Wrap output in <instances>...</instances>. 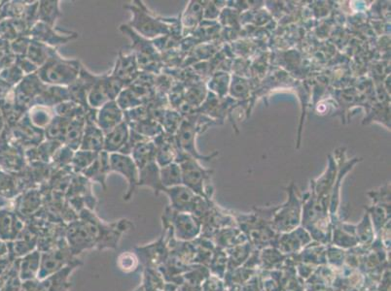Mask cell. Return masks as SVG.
<instances>
[{"label":"cell","instance_id":"cell-1","mask_svg":"<svg viewBox=\"0 0 391 291\" xmlns=\"http://www.w3.org/2000/svg\"><path fill=\"white\" fill-rule=\"evenodd\" d=\"M78 218L86 225L88 232L94 240L95 248L100 250L107 248L116 250L123 235L134 227V223L128 218H122L111 223L104 222L95 214L94 211L89 209L80 211Z\"/></svg>","mask_w":391,"mask_h":291},{"label":"cell","instance_id":"cell-2","mask_svg":"<svg viewBox=\"0 0 391 291\" xmlns=\"http://www.w3.org/2000/svg\"><path fill=\"white\" fill-rule=\"evenodd\" d=\"M125 9L130 12V21L128 26L140 36L148 40H155L172 34V26L174 19L158 16L156 13L148 8L144 1L135 0L130 4L125 5Z\"/></svg>","mask_w":391,"mask_h":291},{"label":"cell","instance_id":"cell-3","mask_svg":"<svg viewBox=\"0 0 391 291\" xmlns=\"http://www.w3.org/2000/svg\"><path fill=\"white\" fill-rule=\"evenodd\" d=\"M82 66L78 59H64L56 51L36 74L47 86L69 87L78 79Z\"/></svg>","mask_w":391,"mask_h":291},{"label":"cell","instance_id":"cell-4","mask_svg":"<svg viewBox=\"0 0 391 291\" xmlns=\"http://www.w3.org/2000/svg\"><path fill=\"white\" fill-rule=\"evenodd\" d=\"M177 162L181 168L182 185L199 197L212 199V170L202 167L199 160L181 152H179Z\"/></svg>","mask_w":391,"mask_h":291},{"label":"cell","instance_id":"cell-5","mask_svg":"<svg viewBox=\"0 0 391 291\" xmlns=\"http://www.w3.org/2000/svg\"><path fill=\"white\" fill-rule=\"evenodd\" d=\"M287 201L270 209V223L278 233H288L299 227L302 222L303 201L297 195L294 185L287 189Z\"/></svg>","mask_w":391,"mask_h":291},{"label":"cell","instance_id":"cell-6","mask_svg":"<svg viewBox=\"0 0 391 291\" xmlns=\"http://www.w3.org/2000/svg\"><path fill=\"white\" fill-rule=\"evenodd\" d=\"M123 34L127 35L130 40V52L135 55L139 64L140 71L156 75L162 67V55L158 51L152 40L140 36L130 29L128 24L119 27Z\"/></svg>","mask_w":391,"mask_h":291},{"label":"cell","instance_id":"cell-7","mask_svg":"<svg viewBox=\"0 0 391 291\" xmlns=\"http://www.w3.org/2000/svg\"><path fill=\"white\" fill-rule=\"evenodd\" d=\"M163 227H169L174 239L182 242H192L198 239L203 232L199 218L188 213L177 212L172 208H165L162 215Z\"/></svg>","mask_w":391,"mask_h":291},{"label":"cell","instance_id":"cell-8","mask_svg":"<svg viewBox=\"0 0 391 291\" xmlns=\"http://www.w3.org/2000/svg\"><path fill=\"white\" fill-rule=\"evenodd\" d=\"M67 241H61L51 250L41 253V262L37 280L43 281L74 262Z\"/></svg>","mask_w":391,"mask_h":291},{"label":"cell","instance_id":"cell-9","mask_svg":"<svg viewBox=\"0 0 391 291\" xmlns=\"http://www.w3.org/2000/svg\"><path fill=\"white\" fill-rule=\"evenodd\" d=\"M47 85H45L36 73L26 75L19 84L12 90V99L18 109L27 113L35 104L37 97L41 94Z\"/></svg>","mask_w":391,"mask_h":291},{"label":"cell","instance_id":"cell-10","mask_svg":"<svg viewBox=\"0 0 391 291\" xmlns=\"http://www.w3.org/2000/svg\"><path fill=\"white\" fill-rule=\"evenodd\" d=\"M110 170L111 173L121 175L128 183V190L124 195L125 201H130L134 197L135 190L139 185V169L137 164L130 155L117 154L109 155Z\"/></svg>","mask_w":391,"mask_h":291},{"label":"cell","instance_id":"cell-11","mask_svg":"<svg viewBox=\"0 0 391 291\" xmlns=\"http://www.w3.org/2000/svg\"><path fill=\"white\" fill-rule=\"evenodd\" d=\"M29 38L34 41L54 48V49L78 38V34L76 32L47 26L39 22H35L34 27L29 30Z\"/></svg>","mask_w":391,"mask_h":291},{"label":"cell","instance_id":"cell-12","mask_svg":"<svg viewBox=\"0 0 391 291\" xmlns=\"http://www.w3.org/2000/svg\"><path fill=\"white\" fill-rule=\"evenodd\" d=\"M162 193H165L169 197L170 207L172 210L194 215L204 198L196 194L191 190L183 185L164 189Z\"/></svg>","mask_w":391,"mask_h":291},{"label":"cell","instance_id":"cell-13","mask_svg":"<svg viewBox=\"0 0 391 291\" xmlns=\"http://www.w3.org/2000/svg\"><path fill=\"white\" fill-rule=\"evenodd\" d=\"M96 115L97 110L91 108L87 110L86 122L79 149L99 154L104 152V133L97 127Z\"/></svg>","mask_w":391,"mask_h":291},{"label":"cell","instance_id":"cell-14","mask_svg":"<svg viewBox=\"0 0 391 291\" xmlns=\"http://www.w3.org/2000/svg\"><path fill=\"white\" fill-rule=\"evenodd\" d=\"M139 64L132 52H119L116 62L110 74L116 78L126 87L130 86L140 74Z\"/></svg>","mask_w":391,"mask_h":291},{"label":"cell","instance_id":"cell-15","mask_svg":"<svg viewBox=\"0 0 391 291\" xmlns=\"http://www.w3.org/2000/svg\"><path fill=\"white\" fill-rule=\"evenodd\" d=\"M124 122L125 113L117 104L116 100L105 103L104 106L97 110L96 122L104 134Z\"/></svg>","mask_w":391,"mask_h":291},{"label":"cell","instance_id":"cell-16","mask_svg":"<svg viewBox=\"0 0 391 291\" xmlns=\"http://www.w3.org/2000/svg\"><path fill=\"white\" fill-rule=\"evenodd\" d=\"M156 147V162L160 167L177 162L179 157V150L175 142L174 135L162 133L153 140Z\"/></svg>","mask_w":391,"mask_h":291},{"label":"cell","instance_id":"cell-17","mask_svg":"<svg viewBox=\"0 0 391 291\" xmlns=\"http://www.w3.org/2000/svg\"><path fill=\"white\" fill-rule=\"evenodd\" d=\"M312 241V236L306 228L297 227L288 233H283L282 237L278 240L277 245L280 252L283 253H293L300 248L309 245Z\"/></svg>","mask_w":391,"mask_h":291},{"label":"cell","instance_id":"cell-18","mask_svg":"<svg viewBox=\"0 0 391 291\" xmlns=\"http://www.w3.org/2000/svg\"><path fill=\"white\" fill-rule=\"evenodd\" d=\"M139 169V187H149L154 192L155 197L162 193L163 187L160 179V166L156 160L145 163L137 168Z\"/></svg>","mask_w":391,"mask_h":291},{"label":"cell","instance_id":"cell-19","mask_svg":"<svg viewBox=\"0 0 391 291\" xmlns=\"http://www.w3.org/2000/svg\"><path fill=\"white\" fill-rule=\"evenodd\" d=\"M130 127L126 122L104 134V152L107 154L123 152L130 137Z\"/></svg>","mask_w":391,"mask_h":291},{"label":"cell","instance_id":"cell-20","mask_svg":"<svg viewBox=\"0 0 391 291\" xmlns=\"http://www.w3.org/2000/svg\"><path fill=\"white\" fill-rule=\"evenodd\" d=\"M110 173H111V170H110L109 154L102 152L97 155L96 160L92 162L86 171L83 173L82 176H84L90 182L97 183L104 190H107V179Z\"/></svg>","mask_w":391,"mask_h":291},{"label":"cell","instance_id":"cell-21","mask_svg":"<svg viewBox=\"0 0 391 291\" xmlns=\"http://www.w3.org/2000/svg\"><path fill=\"white\" fill-rule=\"evenodd\" d=\"M111 101L107 94V87H105L104 76L102 75H95L94 81L87 95L88 107L91 109L99 110L104 106L105 103Z\"/></svg>","mask_w":391,"mask_h":291},{"label":"cell","instance_id":"cell-22","mask_svg":"<svg viewBox=\"0 0 391 291\" xmlns=\"http://www.w3.org/2000/svg\"><path fill=\"white\" fill-rule=\"evenodd\" d=\"M67 100H70L69 87L46 86L41 94L37 97L34 105L54 109L57 105Z\"/></svg>","mask_w":391,"mask_h":291},{"label":"cell","instance_id":"cell-23","mask_svg":"<svg viewBox=\"0 0 391 291\" xmlns=\"http://www.w3.org/2000/svg\"><path fill=\"white\" fill-rule=\"evenodd\" d=\"M61 4L57 0H43L37 5V22L50 27H56L62 17Z\"/></svg>","mask_w":391,"mask_h":291},{"label":"cell","instance_id":"cell-24","mask_svg":"<svg viewBox=\"0 0 391 291\" xmlns=\"http://www.w3.org/2000/svg\"><path fill=\"white\" fill-rule=\"evenodd\" d=\"M85 122H86V115L69 120V127H67V132H65L62 144L69 147V149L74 150V152L79 150L80 145H81Z\"/></svg>","mask_w":391,"mask_h":291},{"label":"cell","instance_id":"cell-25","mask_svg":"<svg viewBox=\"0 0 391 291\" xmlns=\"http://www.w3.org/2000/svg\"><path fill=\"white\" fill-rule=\"evenodd\" d=\"M56 51L57 49H54V48L46 46V45L39 43V42L31 39L29 40V46H27L25 57L39 69L42 65L46 64L47 60Z\"/></svg>","mask_w":391,"mask_h":291},{"label":"cell","instance_id":"cell-26","mask_svg":"<svg viewBox=\"0 0 391 291\" xmlns=\"http://www.w3.org/2000/svg\"><path fill=\"white\" fill-rule=\"evenodd\" d=\"M40 262H41V252L34 250L27 253L22 258L21 267H20V278L24 282L37 280L40 269Z\"/></svg>","mask_w":391,"mask_h":291},{"label":"cell","instance_id":"cell-27","mask_svg":"<svg viewBox=\"0 0 391 291\" xmlns=\"http://www.w3.org/2000/svg\"><path fill=\"white\" fill-rule=\"evenodd\" d=\"M27 117L34 127L44 132L54 119L55 113L52 108L34 105L27 112Z\"/></svg>","mask_w":391,"mask_h":291},{"label":"cell","instance_id":"cell-28","mask_svg":"<svg viewBox=\"0 0 391 291\" xmlns=\"http://www.w3.org/2000/svg\"><path fill=\"white\" fill-rule=\"evenodd\" d=\"M41 203L40 192H37L36 190H27L18 200V211L22 215H34L39 210Z\"/></svg>","mask_w":391,"mask_h":291},{"label":"cell","instance_id":"cell-29","mask_svg":"<svg viewBox=\"0 0 391 291\" xmlns=\"http://www.w3.org/2000/svg\"><path fill=\"white\" fill-rule=\"evenodd\" d=\"M21 190V184L16 174L0 169V198L12 199L18 197Z\"/></svg>","mask_w":391,"mask_h":291},{"label":"cell","instance_id":"cell-30","mask_svg":"<svg viewBox=\"0 0 391 291\" xmlns=\"http://www.w3.org/2000/svg\"><path fill=\"white\" fill-rule=\"evenodd\" d=\"M204 7L203 2H189L184 14L181 17V27L184 29H193L197 27L198 24L204 17Z\"/></svg>","mask_w":391,"mask_h":291},{"label":"cell","instance_id":"cell-31","mask_svg":"<svg viewBox=\"0 0 391 291\" xmlns=\"http://www.w3.org/2000/svg\"><path fill=\"white\" fill-rule=\"evenodd\" d=\"M160 179L164 189L182 185L181 168L179 163L172 162L160 167Z\"/></svg>","mask_w":391,"mask_h":291},{"label":"cell","instance_id":"cell-32","mask_svg":"<svg viewBox=\"0 0 391 291\" xmlns=\"http://www.w3.org/2000/svg\"><path fill=\"white\" fill-rule=\"evenodd\" d=\"M99 154L80 149L75 150L70 162V169L76 175H82L88 168L91 166Z\"/></svg>","mask_w":391,"mask_h":291},{"label":"cell","instance_id":"cell-33","mask_svg":"<svg viewBox=\"0 0 391 291\" xmlns=\"http://www.w3.org/2000/svg\"><path fill=\"white\" fill-rule=\"evenodd\" d=\"M69 120L55 115L54 119L44 130L45 139L60 142L62 144Z\"/></svg>","mask_w":391,"mask_h":291},{"label":"cell","instance_id":"cell-34","mask_svg":"<svg viewBox=\"0 0 391 291\" xmlns=\"http://www.w3.org/2000/svg\"><path fill=\"white\" fill-rule=\"evenodd\" d=\"M140 264L137 253L132 252H125L121 253L117 258V266L123 273L135 272Z\"/></svg>","mask_w":391,"mask_h":291},{"label":"cell","instance_id":"cell-35","mask_svg":"<svg viewBox=\"0 0 391 291\" xmlns=\"http://www.w3.org/2000/svg\"><path fill=\"white\" fill-rule=\"evenodd\" d=\"M230 84V77L228 73L219 72L217 73L212 79L210 80L209 87L210 90L214 92L220 97H224L227 94L228 87Z\"/></svg>","mask_w":391,"mask_h":291},{"label":"cell","instance_id":"cell-36","mask_svg":"<svg viewBox=\"0 0 391 291\" xmlns=\"http://www.w3.org/2000/svg\"><path fill=\"white\" fill-rule=\"evenodd\" d=\"M355 233H357L358 242L361 241V242L366 243V244L372 242L373 229L369 214L366 215L360 225H357Z\"/></svg>","mask_w":391,"mask_h":291},{"label":"cell","instance_id":"cell-37","mask_svg":"<svg viewBox=\"0 0 391 291\" xmlns=\"http://www.w3.org/2000/svg\"><path fill=\"white\" fill-rule=\"evenodd\" d=\"M231 94L235 99H245L249 94V85L245 79L239 77H233L232 84L230 87Z\"/></svg>","mask_w":391,"mask_h":291},{"label":"cell","instance_id":"cell-38","mask_svg":"<svg viewBox=\"0 0 391 291\" xmlns=\"http://www.w3.org/2000/svg\"><path fill=\"white\" fill-rule=\"evenodd\" d=\"M164 291H181L179 285L172 283H165Z\"/></svg>","mask_w":391,"mask_h":291}]
</instances>
